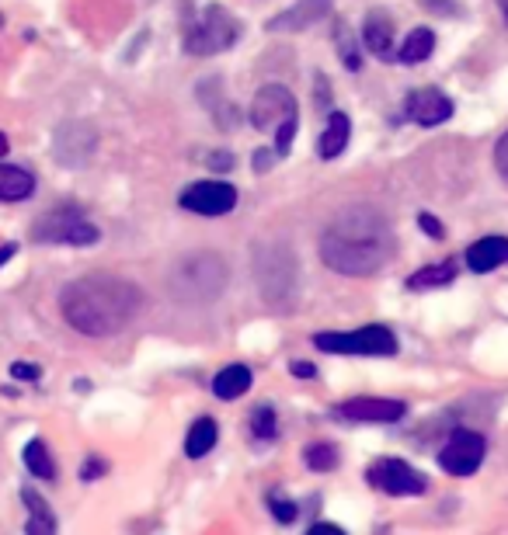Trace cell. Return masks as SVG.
Listing matches in <instances>:
<instances>
[{
  "instance_id": "1",
  "label": "cell",
  "mask_w": 508,
  "mask_h": 535,
  "mask_svg": "<svg viewBox=\"0 0 508 535\" xmlns=\"http://www.w3.org/2000/svg\"><path fill=\"white\" fill-rule=\"evenodd\" d=\"M60 310L67 324L84 337H112L147 310V292L129 278L98 271L77 278L60 292Z\"/></svg>"
},
{
  "instance_id": "2",
  "label": "cell",
  "mask_w": 508,
  "mask_h": 535,
  "mask_svg": "<svg viewBox=\"0 0 508 535\" xmlns=\"http://www.w3.org/2000/svg\"><path fill=\"white\" fill-rule=\"evenodd\" d=\"M321 258L338 275H376L394 258V230H390L387 216L380 209H373V205H348V209H341L321 237Z\"/></svg>"
},
{
  "instance_id": "3",
  "label": "cell",
  "mask_w": 508,
  "mask_h": 535,
  "mask_svg": "<svg viewBox=\"0 0 508 535\" xmlns=\"http://www.w3.org/2000/svg\"><path fill=\"white\" fill-rule=\"evenodd\" d=\"M227 261L213 251H199L188 254L178 268L171 271V292L181 299V303H213L220 299V292L227 289Z\"/></svg>"
},
{
  "instance_id": "4",
  "label": "cell",
  "mask_w": 508,
  "mask_h": 535,
  "mask_svg": "<svg viewBox=\"0 0 508 535\" xmlns=\"http://www.w3.org/2000/svg\"><path fill=\"white\" fill-rule=\"evenodd\" d=\"M237 35H241V25H237L234 14L220 4H209L206 11L188 25L185 49L192 56H216V53H223V49L234 46Z\"/></svg>"
},
{
  "instance_id": "5",
  "label": "cell",
  "mask_w": 508,
  "mask_h": 535,
  "mask_svg": "<svg viewBox=\"0 0 508 535\" xmlns=\"http://www.w3.org/2000/svg\"><path fill=\"white\" fill-rule=\"evenodd\" d=\"M254 278L268 303H289L296 285V261L286 244H261L254 251Z\"/></svg>"
},
{
  "instance_id": "6",
  "label": "cell",
  "mask_w": 508,
  "mask_h": 535,
  "mask_svg": "<svg viewBox=\"0 0 508 535\" xmlns=\"http://www.w3.org/2000/svg\"><path fill=\"white\" fill-rule=\"evenodd\" d=\"M314 344L321 351L331 355H394L397 351V337L394 331H387L383 324H369L359 331H324L314 337Z\"/></svg>"
},
{
  "instance_id": "7",
  "label": "cell",
  "mask_w": 508,
  "mask_h": 535,
  "mask_svg": "<svg viewBox=\"0 0 508 535\" xmlns=\"http://www.w3.org/2000/svg\"><path fill=\"white\" fill-rule=\"evenodd\" d=\"M35 244H67V247H91L98 240V226L74 209L46 212L32 226Z\"/></svg>"
},
{
  "instance_id": "8",
  "label": "cell",
  "mask_w": 508,
  "mask_h": 535,
  "mask_svg": "<svg viewBox=\"0 0 508 535\" xmlns=\"http://www.w3.org/2000/svg\"><path fill=\"white\" fill-rule=\"evenodd\" d=\"M484 452H488V442H484L477 431L460 428V431H453V435H449L446 445H442L439 469H442V473H449V476H470V473H477V469H481Z\"/></svg>"
},
{
  "instance_id": "9",
  "label": "cell",
  "mask_w": 508,
  "mask_h": 535,
  "mask_svg": "<svg viewBox=\"0 0 508 535\" xmlns=\"http://www.w3.org/2000/svg\"><path fill=\"white\" fill-rule=\"evenodd\" d=\"M366 480L373 483L376 490H383V494L390 497H408V494H425L428 490V480L422 473H418L411 463H404V459H380V463L369 466Z\"/></svg>"
},
{
  "instance_id": "10",
  "label": "cell",
  "mask_w": 508,
  "mask_h": 535,
  "mask_svg": "<svg viewBox=\"0 0 508 535\" xmlns=\"http://www.w3.org/2000/svg\"><path fill=\"white\" fill-rule=\"evenodd\" d=\"M289 119H296V98L289 87L268 84L254 94V105H251L254 129H279L282 122H289Z\"/></svg>"
},
{
  "instance_id": "11",
  "label": "cell",
  "mask_w": 508,
  "mask_h": 535,
  "mask_svg": "<svg viewBox=\"0 0 508 535\" xmlns=\"http://www.w3.org/2000/svg\"><path fill=\"white\" fill-rule=\"evenodd\" d=\"M408 414V403L387 400V397H352L335 407V417L355 424H394Z\"/></svg>"
},
{
  "instance_id": "12",
  "label": "cell",
  "mask_w": 508,
  "mask_h": 535,
  "mask_svg": "<svg viewBox=\"0 0 508 535\" xmlns=\"http://www.w3.org/2000/svg\"><path fill=\"white\" fill-rule=\"evenodd\" d=\"M181 205L188 212H199V216H227L237 205V192L223 181H199V185H188L181 192Z\"/></svg>"
},
{
  "instance_id": "13",
  "label": "cell",
  "mask_w": 508,
  "mask_h": 535,
  "mask_svg": "<svg viewBox=\"0 0 508 535\" xmlns=\"http://www.w3.org/2000/svg\"><path fill=\"white\" fill-rule=\"evenodd\" d=\"M94 129L84 126V122H63L60 129H56V157H60L63 167H81L87 157L94 153Z\"/></svg>"
},
{
  "instance_id": "14",
  "label": "cell",
  "mask_w": 508,
  "mask_h": 535,
  "mask_svg": "<svg viewBox=\"0 0 508 535\" xmlns=\"http://www.w3.org/2000/svg\"><path fill=\"white\" fill-rule=\"evenodd\" d=\"M408 119L418 122V126H442V122L453 115V101L446 98L435 87H422V91H411L408 98Z\"/></svg>"
},
{
  "instance_id": "15",
  "label": "cell",
  "mask_w": 508,
  "mask_h": 535,
  "mask_svg": "<svg viewBox=\"0 0 508 535\" xmlns=\"http://www.w3.org/2000/svg\"><path fill=\"white\" fill-rule=\"evenodd\" d=\"M331 4H335V0H296L289 11L275 14V18L268 21V32H303V28L317 25L324 14H331Z\"/></svg>"
},
{
  "instance_id": "16",
  "label": "cell",
  "mask_w": 508,
  "mask_h": 535,
  "mask_svg": "<svg viewBox=\"0 0 508 535\" xmlns=\"http://www.w3.org/2000/svg\"><path fill=\"white\" fill-rule=\"evenodd\" d=\"M505 261H508V237H484L477 244H470L467 251V265L477 275H488V271H495Z\"/></svg>"
},
{
  "instance_id": "17",
  "label": "cell",
  "mask_w": 508,
  "mask_h": 535,
  "mask_svg": "<svg viewBox=\"0 0 508 535\" xmlns=\"http://www.w3.org/2000/svg\"><path fill=\"white\" fill-rule=\"evenodd\" d=\"M362 42H366V49L376 56V60L390 63L394 60V25H390L383 14H369L366 25H362Z\"/></svg>"
},
{
  "instance_id": "18",
  "label": "cell",
  "mask_w": 508,
  "mask_h": 535,
  "mask_svg": "<svg viewBox=\"0 0 508 535\" xmlns=\"http://www.w3.org/2000/svg\"><path fill=\"white\" fill-rule=\"evenodd\" d=\"M21 501H25L28 511V522H25L28 535H56V515L46 504V497L35 494V490H21Z\"/></svg>"
},
{
  "instance_id": "19",
  "label": "cell",
  "mask_w": 508,
  "mask_h": 535,
  "mask_svg": "<svg viewBox=\"0 0 508 535\" xmlns=\"http://www.w3.org/2000/svg\"><path fill=\"white\" fill-rule=\"evenodd\" d=\"M35 192V178L25 167L0 164V202H21Z\"/></svg>"
},
{
  "instance_id": "20",
  "label": "cell",
  "mask_w": 508,
  "mask_h": 535,
  "mask_svg": "<svg viewBox=\"0 0 508 535\" xmlns=\"http://www.w3.org/2000/svg\"><path fill=\"white\" fill-rule=\"evenodd\" d=\"M348 136H352V122H348V115L345 112H335L328 119V129H324V136H321V157L324 160H335L345 153V146H348Z\"/></svg>"
},
{
  "instance_id": "21",
  "label": "cell",
  "mask_w": 508,
  "mask_h": 535,
  "mask_svg": "<svg viewBox=\"0 0 508 535\" xmlns=\"http://www.w3.org/2000/svg\"><path fill=\"white\" fill-rule=\"evenodd\" d=\"M248 386H251V369H248V365H227V369L216 372V379H213V393L220 400L244 397V393H248Z\"/></svg>"
},
{
  "instance_id": "22",
  "label": "cell",
  "mask_w": 508,
  "mask_h": 535,
  "mask_svg": "<svg viewBox=\"0 0 508 535\" xmlns=\"http://www.w3.org/2000/svg\"><path fill=\"white\" fill-rule=\"evenodd\" d=\"M216 442H220V428H216V421H209V417H199V421L192 424V431H188V438H185L188 459L209 456V452L216 449Z\"/></svg>"
},
{
  "instance_id": "23",
  "label": "cell",
  "mask_w": 508,
  "mask_h": 535,
  "mask_svg": "<svg viewBox=\"0 0 508 535\" xmlns=\"http://www.w3.org/2000/svg\"><path fill=\"white\" fill-rule=\"evenodd\" d=\"M432 49H435L432 28H415V32L404 39V46L397 49V56H401L404 63H425L428 56H432Z\"/></svg>"
},
{
  "instance_id": "24",
  "label": "cell",
  "mask_w": 508,
  "mask_h": 535,
  "mask_svg": "<svg viewBox=\"0 0 508 535\" xmlns=\"http://www.w3.org/2000/svg\"><path fill=\"white\" fill-rule=\"evenodd\" d=\"M453 278H456L453 261H442V265L418 268L415 275L408 278V289H439V285H449Z\"/></svg>"
},
{
  "instance_id": "25",
  "label": "cell",
  "mask_w": 508,
  "mask_h": 535,
  "mask_svg": "<svg viewBox=\"0 0 508 535\" xmlns=\"http://www.w3.org/2000/svg\"><path fill=\"white\" fill-rule=\"evenodd\" d=\"M25 466L32 469V476H39V480H53L56 476V463L42 438H32V442L25 445Z\"/></svg>"
},
{
  "instance_id": "26",
  "label": "cell",
  "mask_w": 508,
  "mask_h": 535,
  "mask_svg": "<svg viewBox=\"0 0 508 535\" xmlns=\"http://www.w3.org/2000/svg\"><path fill=\"white\" fill-rule=\"evenodd\" d=\"M303 463L314 469V473H331L338 466V449L331 442H310L303 449Z\"/></svg>"
},
{
  "instance_id": "27",
  "label": "cell",
  "mask_w": 508,
  "mask_h": 535,
  "mask_svg": "<svg viewBox=\"0 0 508 535\" xmlns=\"http://www.w3.org/2000/svg\"><path fill=\"white\" fill-rule=\"evenodd\" d=\"M251 435L258 438V442H272L275 438V410L268 407V403H261L251 414Z\"/></svg>"
},
{
  "instance_id": "28",
  "label": "cell",
  "mask_w": 508,
  "mask_h": 535,
  "mask_svg": "<svg viewBox=\"0 0 508 535\" xmlns=\"http://www.w3.org/2000/svg\"><path fill=\"white\" fill-rule=\"evenodd\" d=\"M268 508H272V515L279 518L282 525H293L296 522V504L286 501V497L272 494V497H268Z\"/></svg>"
},
{
  "instance_id": "29",
  "label": "cell",
  "mask_w": 508,
  "mask_h": 535,
  "mask_svg": "<svg viewBox=\"0 0 508 535\" xmlns=\"http://www.w3.org/2000/svg\"><path fill=\"white\" fill-rule=\"evenodd\" d=\"M293 136H296V119L282 122V126L275 129V153H282V157H286L289 146H293Z\"/></svg>"
},
{
  "instance_id": "30",
  "label": "cell",
  "mask_w": 508,
  "mask_h": 535,
  "mask_svg": "<svg viewBox=\"0 0 508 535\" xmlns=\"http://www.w3.org/2000/svg\"><path fill=\"white\" fill-rule=\"evenodd\" d=\"M335 39H341V56H345V67H348V70H359L362 60H359V53H355L352 42H348V32H345V28H338Z\"/></svg>"
},
{
  "instance_id": "31",
  "label": "cell",
  "mask_w": 508,
  "mask_h": 535,
  "mask_svg": "<svg viewBox=\"0 0 508 535\" xmlns=\"http://www.w3.org/2000/svg\"><path fill=\"white\" fill-rule=\"evenodd\" d=\"M108 473V463L105 459H84V466H81V480H98V476H105Z\"/></svg>"
},
{
  "instance_id": "32",
  "label": "cell",
  "mask_w": 508,
  "mask_h": 535,
  "mask_svg": "<svg viewBox=\"0 0 508 535\" xmlns=\"http://www.w3.org/2000/svg\"><path fill=\"white\" fill-rule=\"evenodd\" d=\"M11 376L21 379V383H35V379H39V365H32V362H14V365H11Z\"/></svg>"
},
{
  "instance_id": "33",
  "label": "cell",
  "mask_w": 508,
  "mask_h": 535,
  "mask_svg": "<svg viewBox=\"0 0 508 535\" xmlns=\"http://www.w3.org/2000/svg\"><path fill=\"white\" fill-rule=\"evenodd\" d=\"M495 167H498V174L508 181V133L495 143Z\"/></svg>"
},
{
  "instance_id": "34",
  "label": "cell",
  "mask_w": 508,
  "mask_h": 535,
  "mask_svg": "<svg viewBox=\"0 0 508 535\" xmlns=\"http://www.w3.org/2000/svg\"><path fill=\"white\" fill-rule=\"evenodd\" d=\"M418 226H422V230H425L432 240H439V237H442V223L432 216V212H418Z\"/></svg>"
},
{
  "instance_id": "35",
  "label": "cell",
  "mask_w": 508,
  "mask_h": 535,
  "mask_svg": "<svg viewBox=\"0 0 508 535\" xmlns=\"http://www.w3.org/2000/svg\"><path fill=\"white\" fill-rule=\"evenodd\" d=\"M272 160H275V150H254V171H272Z\"/></svg>"
},
{
  "instance_id": "36",
  "label": "cell",
  "mask_w": 508,
  "mask_h": 535,
  "mask_svg": "<svg viewBox=\"0 0 508 535\" xmlns=\"http://www.w3.org/2000/svg\"><path fill=\"white\" fill-rule=\"evenodd\" d=\"M209 160H213L209 167H216V171H230V167H234V157H230V153H213Z\"/></svg>"
},
{
  "instance_id": "37",
  "label": "cell",
  "mask_w": 508,
  "mask_h": 535,
  "mask_svg": "<svg viewBox=\"0 0 508 535\" xmlns=\"http://www.w3.org/2000/svg\"><path fill=\"white\" fill-rule=\"evenodd\" d=\"M293 376H300V379H314L317 376V369L310 362H293Z\"/></svg>"
},
{
  "instance_id": "38",
  "label": "cell",
  "mask_w": 508,
  "mask_h": 535,
  "mask_svg": "<svg viewBox=\"0 0 508 535\" xmlns=\"http://www.w3.org/2000/svg\"><path fill=\"white\" fill-rule=\"evenodd\" d=\"M310 535H345L338 529V525H331V522H321V525H314V529H310Z\"/></svg>"
},
{
  "instance_id": "39",
  "label": "cell",
  "mask_w": 508,
  "mask_h": 535,
  "mask_svg": "<svg viewBox=\"0 0 508 535\" xmlns=\"http://www.w3.org/2000/svg\"><path fill=\"white\" fill-rule=\"evenodd\" d=\"M11 254H14V244H4V251H0V265H4V261L11 258Z\"/></svg>"
},
{
  "instance_id": "40",
  "label": "cell",
  "mask_w": 508,
  "mask_h": 535,
  "mask_svg": "<svg viewBox=\"0 0 508 535\" xmlns=\"http://www.w3.org/2000/svg\"><path fill=\"white\" fill-rule=\"evenodd\" d=\"M4 153H7V136L0 133V157H4Z\"/></svg>"
},
{
  "instance_id": "41",
  "label": "cell",
  "mask_w": 508,
  "mask_h": 535,
  "mask_svg": "<svg viewBox=\"0 0 508 535\" xmlns=\"http://www.w3.org/2000/svg\"><path fill=\"white\" fill-rule=\"evenodd\" d=\"M498 7H502V14H505V21H508V0H498Z\"/></svg>"
}]
</instances>
